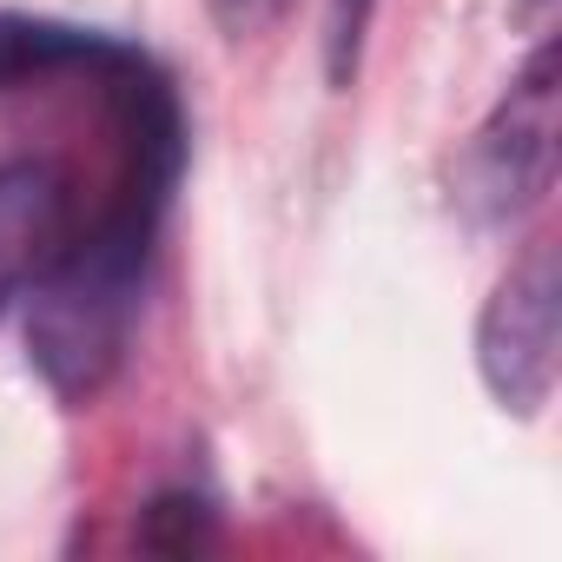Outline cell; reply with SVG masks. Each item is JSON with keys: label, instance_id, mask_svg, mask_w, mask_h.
<instances>
[{"label": "cell", "instance_id": "obj_1", "mask_svg": "<svg viewBox=\"0 0 562 562\" xmlns=\"http://www.w3.org/2000/svg\"><path fill=\"white\" fill-rule=\"evenodd\" d=\"M562 371V271L555 245H529L476 318V378L509 417H542Z\"/></svg>", "mask_w": 562, "mask_h": 562}, {"label": "cell", "instance_id": "obj_2", "mask_svg": "<svg viewBox=\"0 0 562 562\" xmlns=\"http://www.w3.org/2000/svg\"><path fill=\"white\" fill-rule=\"evenodd\" d=\"M555 54L536 47L529 67L509 80L503 106L476 126L470 146V172H463V199L483 225H516L522 212H536L555 186Z\"/></svg>", "mask_w": 562, "mask_h": 562}, {"label": "cell", "instance_id": "obj_3", "mask_svg": "<svg viewBox=\"0 0 562 562\" xmlns=\"http://www.w3.org/2000/svg\"><path fill=\"white\" fill-rule=\"evenodd\" d=\"M74 238V192L47 159L0 166V312L21 305Z\"/></svg>", "mask_w": 562, "mask_h": 562}, {"label": "cell", "instance_id": "obj_4", "mask_svg": "<svg viewBox=\"0 0 562 562\" xmlns=\"http://www.w3.org/2000/svg\"><path fill=\"white\" fill-rule=\"evenodd\" d=\"M371 14H378V0H331L325 67H331V87H338V93L358 80V54H364V34H371Z\"/></svg>", "mask_w": 562, "mask_h": 562}, {"label": "cell", "instance_id": "obj_5", "mask_svg": "<svg viewBox=\"0 0 562 562\" xmlns=\"http://www.w3.org/2000/svg\"><path fill=\"white\" fill-rule=\"evenodd\" d=\"M299 0H205V14L225 41H265L278 21H285Z\"/></svg>", "mask_w": 562, "mask_h": 562}]
</instances>
